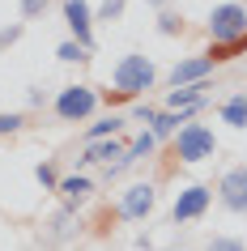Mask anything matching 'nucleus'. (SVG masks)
<instances>
[{
	"label": "nucleus",
	"instance_id": "nucleus-18",
	"mask_svg": "<svg viewBox=\"0 0 247 251\" xmlns=\"http://www.w3.org/2000/svg\"><path fill=\"white\" fill-rule=\"evenodd\" d=\"M209 251H247V243H239V238H209Z\"/></svg>",
	"mask_w": 247,
	"mask_h": 251
},
{
	"label": "nucleus",
	"instance_id": "nucleus-12",
	"mask_svg": "<svg viewBox=\"0 0 247 251\" xmlns=\"http://www.w3.org/2000/svg\"><path fill=\"white\" fill-rule=\"evenodd\" d=\"M243 51H247V34H239V39H230V43H213V47H209V64L234 60V55H243Z\"/></svg>",
	"mask_w": 247,
	"mask_h": 251
},
{
	"label": "nucleus",
	"instance_id": "nucleus-15",
	"mask_svg": "<svg viewBox=\"0 0 247 251\" xmlns=\"http://www.w3.org/2000/svg\"><path fill=\"white\" fill-rule=\"evenodd\" d=\"M179 124H192V119H188V111H179V115H170V111H166V115H158V119H154V128H149V132L162 141V136H170Z\"/></svg>",
	"mask_w": 247,
	"mask_h": 251
},
{
	"label": "nucleus",
	"instance_id": "nucleus-19",
	"mask_svg": "<svg viewBox=\"0 0 247 251\" xmlns=\"http://www.w3.org/2000/svg\"><path fill=\"white\" fill-rule=\"evenodd\" d=\"M34 179H39L43 187H60V179H55V171L47 166V162H39V166H34Z\"/></svg>",
	"mask_w": 247,
	"mask_h": 251
},
{
	"label": "nucleus",
	"instance_id": "nucleus-5",
	"mask_svg": "<svg viewBox=\"0 0 247 251\" xmlns=\"http://www.w3.org/2000/svg\"><path fill=\"white\" fill-rule=\"evenodd\" d=\"M218 196H221V204L230 213H247V166H234V171L221 175Z\"/></svg>",
	"mask_w": 247,
	"mask_h": 251
},
{
	"label": "nucleus",
	"instance_id": "nucleus-16",
	"mask_svg": "<svg viewBox=\"0 0 247 251\" xmlns=\"http://www.w3.org/2000/svg\"><path fill=\"white\" fill-rule=\"evenodd\" d=\"M115 132H119V119L111 115V119H103V124H94V128H90V145H94V141H103V136H115Z\"/></svg>",
	"mask_w": 247,
	"mask_h": 251
},
{
	"label": "nucleus",
	"instance_id": "nucleus-11",
	"mask_svg": "<svg viewBox=\"0 0 247 251\" xmlns=\"http://www.w3.org/2000/svg\"><path fill=\"white\" fill-rule=\"evenodd\" d=\"M221 119L230 124V128H247V94H234L221 102Z\"/></svg>",
	"mask_w": 247,
	"mask_h": 251
},
{
	"label": "nucleus",
	"instance_id": "nucleus-3",
	"mask_svg": "<svg viewBox=\"0 0 247 251\" xmlns=\"http://www.w3.org/2000/svg\"><path fill=\"white\" fill-rule=\"evenodd\" d=\"M209 34H213V43H230L239 34H247V13L239 4H218L209 13Z\"/></svg>",
	"mask_w": 247,
	"mask_h": 251
},
{
	"label": "nucleus",
	"instance_id": "nucleus-9",
	"mask_svg": "<svg viewBox=\"0 0 247 251\" xmlns=\"http://www.w3.org/2000/svg\"><path fill=\"white\" fill-rule=\"evenodd\" d=\"M209 73H213L209 55H196V60H183V64L170 68V85H175V90H179V85H200Z\"/></svg>",
	"mask_w": 247,
	"mask_h": 251
},
{
	"label": "nucleus",
	"instance_id": "nucleus-22",
	"mask_svg": "<svg viewBox=\"0 0 247 251\" xmlns=\"http://www.w3.org/2000/svg\"><path fill=\"white\" fill-rule=\"evenodd\" d=\"M158 30H162V34H175V30H179V17L175 13H158Z\"/></svg>",
	"mask_w": 247,
	"mask_h": 251
},
{
	"label": "nucleus",
	"instance_id": "nucleus-7",
	"mask_svg": "<svg viewBox=\"0 0 247 251\" xmlns=\"http://www.w3.org/2000/svg\"><path fill=\"white\" fill-rule=\"evenodd\" d=\"M158 204V192L149 183H132L128 192H124V200H119V217H128V222H137V217H145V213Z\"/></svg>",
	"mask_w": 247,
	"mask_h": 251
},
{
	"label": "nucleus",
	"instance_id": "nucleus-6",
	"mask_svg": "<svg viewBox=\"0 0 247 251\" xmlns=\"http://www.w3.org/2000/svg\"><path fill=\"white\" fill-rule=\"evenodd\" d=\"M64 22H68V30L77 34V43L90 51L94 47V13H90V4H85V0H64Z\"/></svg>",
	"mask_w": 247,
	"mask_h": 251
},
{
	"label": "nucleus",
	"instance_id": "nucleus-1",
	"mask_svg": "<svg viewBox=\"0 0 247 251\" xmlns=\"http://www.w3.org/2000/svg\"><path fill=\"white\" fill-rule=\"evenodd\" d=\"M154 64L145 60V55H124L115 64V94L119 98H132V94H141V90H149L154 85Z\"/></svg>",
	"mask_w": 247,
	"mask_h": 251
},
{
	"label": "nucleus",
	"instance_id": "nucleus-24",
	"mask_svg": "<svg viewBox=\"0 0 247 251\" xmlns=\"http://www.w3.org/2000/svg\"><path fill=\"white\" fill-rule=\"evenodd\" d=\"M22 39V26H9V30H0V47H9V43Z\"/></svg>",
	"mask_w": 247,
	"mask_h": 251
},
{
	"label": "nucleus",
	"instance_id": "nucleus-14",
	"mask_svg": "<svg viewBox=\"0 0 247 251\" xmlns=\"http://www.w3.org/2000/svg\"><path fill=\"white\" fill-rule=\"evenodd\" d=\"M60 192L68 196V204H81V200L90 196V179H85V175H73V179H64V183H60Z\"/></svg>",
	"mask_w": 247,
	"mask_h": 251
},
{
	"label": "nucleus",
	"instance_id": "nucleus-23",
	"mask_svg": "<svg viewBox=\"0 0 247 251\" xmlns=\"http://www.w3.org/2000/svg\"><path fill=\"white\" fill-rule=\"evenodd\" d=\"M47 9V0H22V17H39Z\"/></svg>",
	"mask_w": 247,
	"mask_h": 251
},
{
	"label": "nucleus",
	"instance_id": "nucleus-21",
	"mask_svg": "<svg viewBox=\"0 0 247 251\" xmlns=\"http://www.w3.org/2000/svg\"><path fill=\"white\" fill-rule=\"evenodd\" d=\"M119 13H124V0H103V9H98V17H107V22Z\"/></svg>",
	"mask_w": 247,
	"mask_h": 251
},
{
	"label": "nucleus",
	"instance_id": "nucleus-4",
	"mask_svg": "<svg viewBox=\"0 0 247 251\" xmlns=\"http://www.w3.org/2000/svg\"><path fill=\"white\" fill-rule=\"evenodd\" d=\"M98 106V94L90 90V85H68V90H60V98H55V115L60 119H85Z\"/></svg>",
	"mask_w": 247,
	"mask_h": 251
},
{
	"label": "nucleus",
	"instance_id": "nucleus-2",
	"mask_svg": "<svg viewBox=\"0 0 247 251\" xmlns=\"http://www.w3.org/2000/svg\"><path fill=\"white\" fill-rule=\"evenodd\" d=\"M213 149H218V141H213V132L205 124H183L179 128V141H175L179 162H205V158H213Z\"/></svg>",
	"mask_w": 247,
	"mask_h": 251
},
{
	"label": "nucleus",
	"instance_id": "nucleus-20",
	"mask_svg": "<svg viewBox=\"0 0 247 251\" xmlns=\"http://www.w3.org/2000/svg\"><path fill=\"white\" fill-rule=\"evenodd\" d=\"M22 124H26V119L17 115V111H9V115H0V136H9V132H17V128H22Z\"/></svg>",
	"mask_w": 247,
	"mask_h": 251
},
{
	"label": "nucleus",
	"instance_id": "nucleus-13",
	"mask_svg": "<svg viewBox=\"0 0 247 251\" xmlns=\"http://www.w3.org/2000/svg\"><path fill=\"white\" fill-rule=\"evenodd\" d=\"M200 90H205V85H179V90H170L166 102L175 106V111H179V106H183V111H192V106H200V98H205Z\"/></svg>",
	"mask_w": 247,
	"mask_h": 251
},
{
	"label": "nucleus",
	"instance_id": "nucleus-10",
	"mask_svg": "<svg viewBox=\"0 0 247 251\" xmlns=\"http://www.w3.org/2000/svg\"><path fill=\"white\" fill-rule=\"evenodd\" d=\"M111 158H124V145H119V141H94L90 149H85V158H77L81 166H85V162H107V166H111Z\"/></svg>",
	"mask_w": 247,
	"mask_h": 251
},
{
	"label": "nucleus",
	"instance_id": "nucleus-17",
	"mask_svg": "<svg viewBox=\"0 0 247 251\" xmlns=\"http://www.w3.org/2000/svg\"><path fill=\"white\" fill-rule=\"evenodd\" d=\"M60 60H68V64H73V60H85V47H81V43H60Z\"/></svg>",
	"mask_w": 247,
	"mask_h": 251
},
{
	"label": "nucleus",
	"instance_id": "nucleus-26",
	"mask_svg": "<svg viewBox=\"0 0 247 251\" xmlns=\"http://www.w3.org/2000/svg\"><path fill=\"white\" fill-rule=\"evenodd\" d=\"M170 251H183V247H170Z\"/></svg>",
	"mask_w": 247,
	"mask_h": 251
},
{
	"label": "nucleus",
	"instance_id": "nucleus-8",
	"mask_svg": "<svg viewBox=\"0 0 247 251\" xmlns=\"http://www.w3.org/2000/svg\"><path fill=\"white\" fill-rule=\"evenodd\" d=\"M205 209H209V187L196 183V187H183V192H179V200H175L170 217H175V222H196Z\"/></svg>",
	"mask_w": 247,
	"mask_h": 251
},
{
	"label": "nucleus",
	"instance_id": "nucleus-25",
	"mask_svg": "<svg viewBox=\"0 0 247 251\" xmlns=\"http://www.w3.org/2000/svg\"><path fill=\"white\" fill-rule=\"evenodd\" d=\"M149 4H166V0H149Z\"/></svg>",
	"mask_w": 247,
	"mask_h": 251
}]
</instances>
